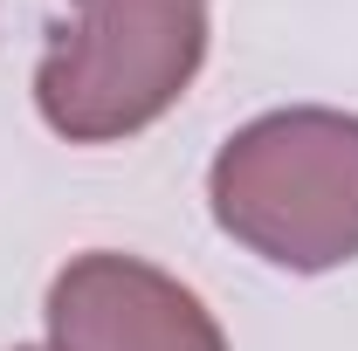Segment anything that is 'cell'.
<instances>
[{
    "mask_svg": "<svg viewBox=\"0 0 358 351\" xmlns=\"http://www.w3.org/2000/svg\"><path fill=\"white\" fill-rule=\"evenodd\" d=\"M207 200L221 234L289 275L358 262V117L303 103L241 124L214 152Z\"/></svg>",
    "mask_w": 358,
    "mask_h": 351,
    "instance_id": "1",
    "label": "cell"
},
{
    "mask_svg": "<svg viewBox=\"0 0 358 351\" xmlns=\"http://www.w3.org/2000/svg\"><path fill=\"white\" fill-rule=\"evenodd\" d=\"M207 62V0H76L35 69L42 124L69 145H117L173 110Z\"/></svg>",
    "mask_w": 358,
    "mask_h": 351,
    "instance_id": "2",
    "label": "cell"
},
{
    "mask_svg": "<svg viewBox=\"0 0 358 351\" xmlns=\"http://www.w3.org/2000/svg\"><path fill=\"white\" fill-rule=\"evenodd\" d=\"M55 351H227L214 310L138 255H76L48 282Z\"/></svg>",
    "mask_w": 358,
    "mask_h": 351,
    "instance_id": "3",
    "label": "cell"
},
{
    "mask_svg": "<svg viewBox=\"0 0 358 351\" xmlns=\"http://www.w3.org/2000/svg\"><path fill=\"white\" fill-rule=\"evenodd\" d=\"M14 351H35V345H14Z\"/></svg>",
    "mask_w": 358,
    "mask_h": 351,
    "instance_id": "4",
    "label": "cell"
}]
</instances>
